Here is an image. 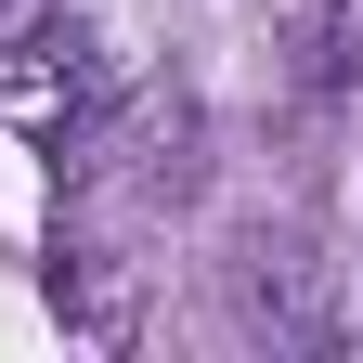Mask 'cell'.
Listing matches in <instances>:
<instances>
[{
	"instance_id": "obj_3",
	"label": "cell",
	"mask_w": 363,
	"mask_h": 363,
	"mask_svg": "<svg viewBox=\"0 0 363 363\" xmlns=\"http://www.w3.org/2000/svg\"><path fill=\"white\" fill-rule=\"evenodd\" d=\"M298 91H311V104L363 91V13H350V0H311V13H298Z\"/></svg>"
},
{
	"instance_id": "obj_2",
	"label": "cell",
	"mask_w": 363,
	"mask_h": 363,
	"mask_svg": "<svg viewBox=\"0 0 363 363\" xmlns=\"http://www.w3.org/2000/svg\"><path fill=\"white\" fill-rule=\"evenodd\" d=\"M91 39L65 26V13H13V39H0V104L13 117H39V130H65V117H91Z\"/></svg>"
},
{
	"instance_id": "obj_1",
	"label": "cell",
	"mask_w": 363,
	"mask_h": 363,
	"mask_svg": "<svg viewBox=\"0 0 363 363\" xmlns=\"http://www.w3.org/2000/svg\"><path fill=\"white\" fill-rule=\"evenodd\" d=\"M220 298H234V325H247L259 350H325V337H337V325H325V259H311L298 234H272V220L234 234Z\"/></svg>"
}]
</instances>
